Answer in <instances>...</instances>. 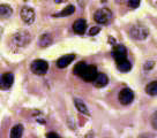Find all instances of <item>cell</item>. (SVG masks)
I'll return each instance as SVG.
<instances>
[{
	"label": "cell",
	"mask_w": 157,
	"mask_h": 138,
	"mask_svg": "<svg viewBox=\"0 0 157 138\" xmlns=\"http://www.w3.org/2000/svg\"><path fill=\"white\" fill-rule=\"evenodd\" d=\"M94 19L99 24L106 25L110 23V21L112 19V13H111V10L109 9V8H101V9L95 12Z\"/></svg>",
	"instance_id": "6da1fadb"
},
{
	"label": "cell",
	"mask_w": 157,
	"mask_h": 138,
	"mask_svg": "<svg viewBox=\"0 0 157 138\" xmlns=\"http://www.w3.org/2000/svg\"><path fill=\"white\" fill-rule=\"evenodd\" d=\"M129 34L133 39L135 40H144L148 37L149 34V31L146 27H143L141 24H136L131 28V31H129Z\"/></svg>",
	"instance_id": "7a4b0ae2"
},
{
	"label": "cell",
	"mask_w": 157,
	"mask_h": 138,
	"mask_svg": "<svg viewBox=\"0 0 157 138\" xmlns=\"http://www.w3.org/2000/svg\"><path fill=\"white\" fill-rule=\"evenodd\" d=\"M30 69H31V71L34 74L42 76V75H45L48 73L49 64L44 60H35L34 62L31 64V66H30Z\"/></svg>",
	"instance_id": "3957f363"
},
{
	"label": "cell",
	"mask_w": 157,
	"mask_h": 138,
	"mask_svg": "<svg viewBox=\"0 0 157 138\" xmlns=\"http://www.w3.org/2000/svg\"><path fill=\"white\" fill-rule=\"evenodd\" d=\"M97 68H96V66H93V64H90L88 66L87 64V67L86 69L83 70V73L81 74V78L86 81V82H94L95 78H96V76H97Z\"/></svg>",
	"instance_id": "277c9868"
},
{
	"label": "cell",
	"mask_w": 157,
	"mask_h": 138,
	"mask_svg": "<svg viewBox=\"0 0 157 138\" xmlns=\"http://www.w3.org/2000/svg\"><path fill=\"white\" fill-rule=\"evenodd\" d=\"M119 101L123 103V105H129L134 100V92L128 88L123 89L119 92Z\"/></svg>",
	"instance_id": "5b68a950"
},
{
	"label": "cell",
	"mask_w": 157,
	"mask_h": 138,
	"mask_svg": "<svg viewBox=\"0 0 157 138\" xmlns=\"http://www.w3.org/2000/svg\"><path fill=\"white\" fill-rule=\"evenodd\" d=\"M14 83V75L12 73H5L0 76V89L8 90Z\"/></svg>",
	"instance_id": "8992f818"
},
{
	"label": "cell",
	"mask_w": 157,
	"mask_h": 138,
	"mask_svg": "<svg viewBox=\"0 0 157 138\" xmlns=\"http://www.w3.org/2000/svg\"><path fill=\"white\" fill-rule=\"evenodd\" d=\"M30 39H31L30 34H27L25 31H22V32H19V34H15L14 38H13V42L17 46H25V45H28L30 43Z\"/></svg>",
	"instance_id": "52a82bcc"
},
{
	"label": "cell",
	"mask_w": 157,
	"mask_h": 138,
	"mask_svg": "<svg viewBox=\"0 0 157 138\" xmlns=\"http://www.w3.org/2000/svg\"><path fill=\"white\" fill-rule=\"evenodd\" d=\"M21 17L27 24H33L35 21V12L30 7H23L21 10Z\"/></svg>",
	"instance_id": "ba28073f"
},
{
	"label": "cell",
	"mask_w": 157,
	"mask_h": 138,
	"mask_svg": "<svg viewBox=\"0 0 157 138\" xmlns=\"http://www.w3.org/2000/svg\"><path fill=\"white\" fill-rule=\"evenodd\" d=\"M112 55L116 61L117 60L125 59V58H127V49H126V47L124 45H116L113 47Z\"/></svg>",
	"instance_id": "9c48e42d"
},
{
	"label": "cell",
	"mask_w": 157,
	"mask_h": 138,
	"mask_svg": "<svg viewBox=\"0 0 157 138\" xmlns=\"http://www.w3.org/2000/svg\"><path fill=\"white\" fill-rule=\"evenodd\" d=\"M73 30L75 34H83L86 32V30H87V22L84 20H82V19L76 20L73 24Z\"/></svg>",
	"instance_id": "30bf717a"
},
{
	"label": "cell",
	"mask_w": 157,
	"mask_h": 138,
	"mask_svg": "<svg viewBox=\"0 0 157 138\" xmlns=\"http://www.w3.org/2000/svg\"><path fill=\"white\" fill-rule=\"evenodd\" d=\"M74 60H75V54H67L65 56H61L57 61V66H58V68H66L69 64L73 62Z\"/></svg>",
	"instance_id": "8fae6325"
},
{
	"label": "cell",
	"mask_w": 157,
	"mask_h": 138,
	"mask_svg": "<svg viewBox=\"0 0 157 138\" xmlns=\"http://www.w3.org/2000/svg\"><path fill=\"white\" fill-rule=\"evenodd\" d=\"M116 64H117L118 69H119L120 71H123V73H128V71L132 69V64L129 62V60H128L127 58L121 59V60H117Z\"/></svg>",
	"instance_id": "7c38bea8"
},
{
	"label": "cell",
	"mask_w": 157,
	"mask_h": 138,
	"mask_svg": "<svg viewBox=\"0 0 157 138\" xmlns=\"http://www.w3.org/2000/svg\"><path fill=\"white\" fill-rule=\"evenodd\" d=\"M109 83V78L108 76L105 74H97V76H96V78H95V81H94V84L97 86V88H104L105 85H108Z\"/></svg>",
	"instance_id": "4fadbf2b"
},
{
	"label": "cell",
	"mask_w": 157,
	"mask_h": 138,
	"mask_svg": "<svg viewBox=\"0 0 157 138\" xmlns=\"http://www.w3.org/2000/svg\"><path fill=\"white\" fill-rule=\"evenodd\" d=\"M74 103H75V107H76V109H78L80 113L84 114V115H89V114H90L88 108H87V106H86V103H84L82 100L75 98L74 99Z\"/></svg>",
	"instance_id": "5bb4252c"
},
{
	"label": "cell",
	"mask_w": 157,
	"mask_h": 138,
	"mask_svg": "<svg viewBox=\"0 0 157 138\" xmlns=\"http://www.w3.org/2000/svg\"><path fill=\"white\" fill-rule=\"evenodd\" d=\"M74 12H75V7L73 5H68L66 8L61 10V12H59L58 14H54L53 16L54 17H64V16H69V15L74 14Z\"/></svg>",
	"instance_id": "9a60e30c"
},
{
	"label": "cell",
	"mask_w": 157,
	"mask_h": 138,
	"mask_svg": "<svg viewBox=\"0 0 157 138\" xmlns=\"http://www.w3.org/2000/svg\"><path fill=\"white\" fill-rule=\"evenodd\" d=\"M13 14V9L8 5H0V19H7Z\"/></svg>",
	"instance_id": "2e32d148"
},
{
	"label": "cell",
	"mask_w": 157,
	"mask_h": 138,
	"mask_svg": "<svg viewBox=\"0 0 157 138\" xmlns=\"http://www.w3.org/2000/svg\"><path fill=\"white\" fill-rule=\"evenodd\" d=\"M22 133H23V127H22L21 124H16V125L13 127L12 130H10V137L19 138L22 136Z\"/></svg>",
	"instance_id": "e0dca14e"
},
{
	"label": "cell",
	"mask_w": 157,
	"mask_h": 138,
	"mask_svg": "<svg viewBox=\"0 0 157 138\" xmlns=\"http://www.w3.org/2000/svg\"><path fill=\"white\" fill-rule=\"evenodd\" d=\"M146 92L149 96H157V81H152L146 86Z\"/></svg>",
	"instance_id": "ac0fdd59"
},
{
	"label": "cell",
	"mask_w": 157,
	"mask_h": 138,
	"mask_svg": "<svg viewBox=\"0 0 157 138\" xmlns=\"http://www.w3.org/2000/svg\"><path fill=\"white\" fill-rule=\"evenodd\" d=\"M86 67H87V64L86 62H83V61H81V62H78V64H75V67H74L73 69V73L74 75H76V76H81V74L83 73V70L86 69Z\"/></svg>",
	"instance_id": "d6986e66"
},
{
	"label": "cell",
	"mask_w": 157,
	"mask_h": 138,
	"mask_svg": "<svg viewBox=\"0 0 157 138\" xmlns=\"http://www.w3.org/2000/svg\"><path fill=\"white\" fill-rule=\"evenodd\" d=\"M51 43H52V37L50 34H44L39 39V45L42 47H46V46L51 45Z\"/></svg>",
	"instance_id": "ffe728a7"
},
{
	"label": "cell",
	"mask_w": 157,
	"mask_h": 138,
	"mask_svg": "<svg viewBox=\"0 0 157 138\" xmlns=\"http://www.w3.org/2000/svg\"><path fill=\"white\" fill-rule=\"evenodd\" d=\"M140 2H141V0H128V6L133 9H135L140 6Z\"/></svg>",
	"instance_id": "44dd1931"
},
{
	"label": "cell",
	"mask_w": 157,
	"mask_h": 138,
	"mask_svg": "<svg viewBox=\"0 0 157 138\" xmlns=\"http://www.w3.org/2000/svg\"><path fill=\"white\" fill-rule=\"evenodd\" d=\"M150 122H151L152 128L156 129V130H157V112H155V113L152 114V116H151V120H150Z\"/></svg>",
	"instance_id": "7402d4cb"
},
{
	"label": "cell",
	"mask_w": 157,
	"mask_h": 138,
	"mask_svg": "<svg viewBox=\"0 0 157 138\" xmlns=\"http://www.w3.org/2000/svg\"><path fill=\"white\" fill-rule=\"evenodd\" d=\"M154 61H148V62H146L144 64V70L146 71H148V70H151L152 67H154Z\"/></svg>",
	"instance_id": "603a6c76"
},
{
	"label": "cell",
	"mask_w": 157,
	"mask_h": 138,
	"mask_svg": "<svg viewBox=\"0 0 157 138\" xmlns=\"http://www.w3.org/2000/svg\"><path fill=\"white\" fill-rule=\"evenodd\" d=\"M98 32H99V28H98V27H94V28L90 29L89 34H90V36H95V34H97Z\"/></svg>",
	"instance_id": "cb8c5ba5"
},
{
	"label": "cell",
	"mask_w": 157,
	"mask_h": 138,
	"mask_svg": "<svg viewBox=\"0 0 157 138\" xmlns=\"http://www.w3.org/2000/svg\"><path fill=\"white\" fill-rule=\"evenodd\" d=\"M46 137L48 138H59L60 136L57 135L56 133H46Z\"/></svg>",
	"instance_id": "d4e9b609"
},
{
	"label": "cell",
	"mask_w": 157,
	"mask_h": 138,
	"mask_svg": "<svg viewBox=\"0 0 157 138\" xmlns=\"http://www.w3.org/2000/svg\"><path fill=\"white\" fill-rule=\"evenodd\" d=\"M65 0H54V2H57V4H61V2H64Z\"/></svg>",
	"instance_id": "484cf974"
},
{
	"label": "cell",
	"mask_w": 157,
	"mask_h": 138,
	"mask_svg": "<svg viewBox=\"0 0 157 138\" xmlns=\"http://www.w3.org/2000/svg\"><path fill=\"white\" fill-rule=\"evenodd\" d=\"M110 44H114V39H113V38H110Z\"/></svg>",
	"instance_id": "4316f807"
},
{
	"label": "cell",
	"mask_w": 157,
	"mask_h": 138,
	"mask_svg": "<svg viewBox=\"0 0 157 138\" xmlns=\"http://www.w3.org/2000/svg\"><path fill=\"white\" fill-rule=\"evenodd\" d=\"M101 1H102V2H106V1H108V0H101Z\"/></svg>",
	"instance_id": "83f0119b"
}]
</instances>
